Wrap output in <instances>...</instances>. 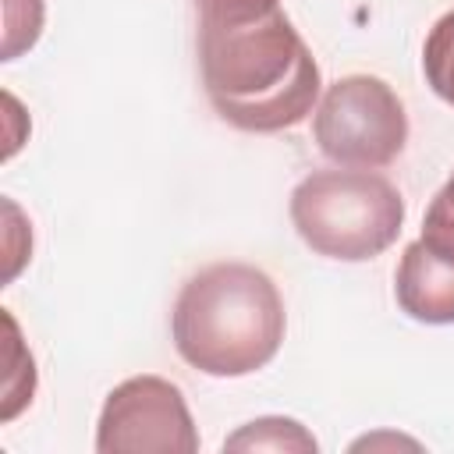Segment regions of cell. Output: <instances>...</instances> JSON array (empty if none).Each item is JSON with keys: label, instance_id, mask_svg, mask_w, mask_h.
<instances>
[{"label": "cell", "instance_id": "obj_2", "mask_svg": "<svg viewBox=\"0 0 454 454\" xmlns=\"http://www.w3.org/2000/svg\"><path fill=\"white\" fill-rule=\"evenodd\" d=\"M287 312L270 273L248 262H213L188 277L170 312L177 355L216 380L270 365L284 344Z\"/></svg>", "mask_w": 454, "mask_h": 454}, {"label": "cell", "instance_id": "obj_7", "mask_svg": "<svg viewBox=\"0 0 454 454\" xmlns=\"http://www.w3.org/2000/svg\"><path fill=\"white\" fill-rule=\"evenodd\" d=\"M223 450H277V454H316L319 440L298 422V419H284V415H262L252 419L245 426H238L227 440Z\"/></svg>", "mask_w": 454, "mask_h": 454}, {"label": "cell", "instance_id": "obj_10", "mask_svg": "<svg viewBox=\"0 0 454 454\" xmlns=\"http://www.w3.org/2000/svg\"><path fill=\"white\" fill-rule=\"evenodd\" d=\"M4 326H7V362H11V372L4 380V411H0V419L11 422L21 411V387H18V380L35 387V362H32V351L21 344L18 323H14V316L7 309H4Z\"/></svg>", "mask_w": 454, "mask_h": 454}, {"label": "cell", "instance_id": "obj_9", "mask_svg": "<svg viewBox=\"0 0 454 454\" xmlns=\"http://www.w3.org/2000/svg\"><path fill=\"white\" fill-rule=\"evenodd\" d=\"M46 25V0H4V46L0 60H18L28 53Z\"/></svg>", "mask_w": 454, "mask_h": 454}, {"label": "cell", "instance_id": "obj_4", "mask_svg": "<svg viewBox=\"0 0 454 454\" xmlns=\"http://www.w3.org/2000/svg\"><path fill=\"white\" fill-rule=\"evenodd\" d=\"M312 138L337 167L380 170L404 153L408 114L401 96L383 78L344 74L316 103Z\"/></svg>", "mask_w": 454, "mask_h": 454}, {"label": "cell", "instance_id": "obj_11", "mask_svg": "<svg viewBox=\"0 0 454 454\" xmlns=\"http://www.w3.org/2000/svg\"><path fill=\"white\" fill-rule=\"evenodd\" d=\"M429 248L443 252L454 259V174L443 181V188L433 195V202L426 206L422 216V234H419Z\"/></svg>", "mask_w": 454, "mask_h": 454}, {"label": "cell", "instance_id": "obj_3", "mask_svg": "<svg viewBox=\"0 0 454 454\" xmlns=\"http://www.w3.org/2000/svg\"><path fill=\"white\" fill-rule=\"evenodd\" d=\"M298 238L323 259L365 262L387 252L404 227L394 181L365 167H330L301 177L287 202Z\"/></svg>", "mask_w": 454, "mask_h": 454}, {"label": "cell", "instance_id": "obj_8", "mask_svg": "<svg viewBox=\"0 0 454 454\" xmlns=\"http://www.w3.org/2000/svg\"><path fill=\"white\" fill-rule=\"evenodd\" d=\"M422 74L429 89L454 106V11L440 14L422 43Z\"/></svg>", "mask_w": 454, "mask_h": 454}, {"label": "cell", "instance_id": "obj_12", "mask_svg": "<svg viewBox=\"0 0 454 454\" xmlns=\"http://www.w3.org/2000/svg\"><path fill=\"white\" fill-rule=\"evenodd\" d=\"M238 4H280V0H195V7H238Z\"/></svg>", "mask_w": 454, "mask_h": 454}, {"label": "cell", "instance_id": "obj_6", "mask_svg": "<svg viewBox=\"0 0 454 454\" xmlns=\"http://www.w3.org/2000/svg\"><path fill=\"white\" fill-rule=\"evenodd\" d=\"M394 298L401 312L426 326L454 323V259L429 248L422 238L408 241L394 273Z\"/></svg>", "mask_w": 454, "mask_h": 454}, {"label": "cell", "instance_id": "obj_5", "mask_svg": "<svg viewBox=\"0 0 454 454\" xmlns=\"http://www.w3.org/2000/svg\"><path fill=\"white\" fill-rule=\"evenodd\" d=\"M99 454H195L199 429L177 383L142 372L117 383L96 422Z\"/></svg>", "mask_w": 454, "mask_h": 454}, {"label": "cell", "instance_id": "obj_1", "mask_svg": "<svg viewBox=\"0 0 454 454\" xmlns=\"http://www.w3.org/2000/svg\"><path fill=\"white\" fill-rule=\"evenodd\" d=\"M199 71L209 106L238 131L273 135L319 103V64L280 4L199 7Z\"/></svg>", "mask_w": 454, "mask_h": 454}]
</instances>
